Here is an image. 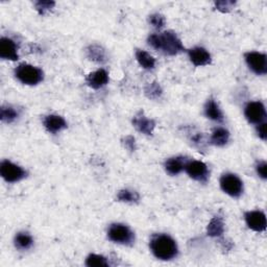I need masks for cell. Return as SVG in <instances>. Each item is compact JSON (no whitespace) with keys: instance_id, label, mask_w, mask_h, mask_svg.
Segmentation results:
<instances>
[{"instance_id":"cell-1","label":"cell","mask_w":267,"mask_h":267,"mask_svg":"<svg viewBox=\"0 0 267 267\" xmlns=\"http://www.w3.org/2000/svg\"><path fill=\"white\" fill-rule=\"evenodd\" d=\"M149 247L153 256L163 261L175 258L179 252L177 244L174 239L165 234L153 235L150 239Z\"/></svg>"},{"instance_id":"cell-2","label":"cell","mask_w":267,"mask_h":267,"mask_svg":"<svg viewBox=\"0 0 267 267\" xmlns=\"http://www.w3.org/2000/svg\"><path fill=\"white\" fill-rule=\"evenodd\" d=\"M147 41L152 48L161 50L168 55H176L185 49L181 40L173 32L150 35Z\"/></svg>"},{"instance_id":"cell-3","label":"cell","mask_w":267,"mask_h":267,"mask_svg":"<svg viewBox=\"0 0 267 267\" xmlns=\"http://www.w3.org/2000/svg\"><path fill=\"white\" fill-rule=\"evenodd\" d=\"M15 75L24 85L35 86L44 78V73L38 67L29 64H20L15 69Z\"/></svg>"},{"instance_id":"cell-4","label":"cell","mask_w":267,"mask_h":267,"mask_svg":"<svg viewBox=\"0 0 267 267\" xmlns=\"http://www.w3.org/2000/svg\"><path fill=\"white\" fill-rule=\"evenodd\" d=\"M108 238L112 242L123 245H132L135 241V235L132 230L121 223H113L108 230Z\"/></svg>"},{"instance_id":"cell-5","label":"cell","mask_w":267,"mask_h":267,"mask_svg":"<svg viewBox=\"0 0 267 267\" xmlns=\"http://www.w3.org/2000/svg\"><path fill=\"white\" fill-rule=\"evenodd\" d=\"M220 187L232 198H239L243 192L242 181L233 173H226L220 177Z\"/></svg>"},{"instance_id":"cell-6","label":"cell","mask_w":267,"mask_h":267,"mask_svg":"<svg viewBox=\"0 0 267 267\" xmlns=\"http://www.w3.org/2000/svg\"><path fill=\"white\" fill-rule=\"evenodd\" d=\"M0 174L8 183H16L26 176V172L20 166L5 160L0 164Z\"/></svg>"},{"instance_id":"cell-7","label":"cell","mask_w":267,"mask_h":267,"mask_svg":"<svg viewBox=\"0 0 267 267\" xmlns=\"http://www.w3.org/2000/svg\"><path fill=\"white\" fill-rule=\"evenodd\" d=\"M245 62L252 72L258 75L267 73V58L264 53L250 51L245 54Z\"/></svg>"},{"instance_id":"cell-8","label":"cell","mask_w":267,"mask_h":267,"mask_svg":"<svg viewBox=\"0 0 267 267\" xmlns=\"http://www.w3.org/2000/svg\"><path fill=\"white\" fill-rule=\"evenodd\" d=\"M185 170L191 179L201 183H206L210 176L207 165L202 161H187Z\"/></svg>"},{"instance_id":"cell-9","label":"cell","mask_w":267,"mask_h":267,"mask_svg":"<svg viewBox=\"0 0 267 267\" xmlns=\"http://www.w3.org/2000/svg\"><path fill=\"white\" fill-rule=\"evenodd\" d=\"M244 115L250 123L260 124L266 118L265 107L261 102L248 103L244 109Z\"/></svg>"},{"instance_id":"cell-10","label":"cell","mask_w":267,"mask_h":267,"mask_svg":"<svg viewBox=\"0 0 267 267\" xmlns=\"http://www.w3.org/2000/svg\"><path fill=\"white\" fill-rule=\"evenodd\" d=\"M247 227L255 232H264L266 230V216L261 211H250L244 215Z\"/></svg>"},{"instance_id":"cell-11","label":"cell","mask_w":267,"mask_h":267,"mask_svg":"<svg viewBox=\"0 0 267 267\" xmlns=\"http://www.w3.org/2000/svg\"><path fill=\"white\" fill-rule=\"evenodd\" d=\"M133 124L136 128V130L144 135L150 136L153 133L154 128H156V122L152 119L147 118L143 111H140L134 116L133 118Z\"/></svg>"},{"instance_id":"cell-12","label":"cell","mask_w":267,"mask_h":267,"mask_svg":"<svg viewBox=\"0 0 267 267\" xmlns=\"http://www.w3.org/2000/svg\"><path fill=\"white\" fill-rule=\"evenodd\" d=\"M0 58L10 61L18 60L19 55L17 52V46L12 39L2 38L0 40Z\"/></svg>"},{"instance_id":"cell-13","label":"cell","mask_w":267,"mask_h":267,"mask_svg":"<svg viewBox=\"0 0 267 267\" xmlns=\"http://www.w3.org/2000/svg\"><path fill=\"white\" fill-rule=\"evenodd\" d=\"M189 59L196 67L207 66L211 63V54L203 47H194L188 51Z\"/></svg>"},{"instance_id":"cell-14","label":"cell","mask_w":267,"mask_h":267,"mask_svg":"<svg viewBox=\"0 0 267 267\" xmlns=\"http://www.w3.org/2000/svg\"><path fill=\"white\" fill-rule=\"evenodd\" d=\"M86 81L90 88L98 90V89L105 87L109 82V73L106 71L105 69H100V70H97V71L90 73L87 76Z\"/></svg>"},{"instance_id":"cell-15","label":"cell","mask_w":267,"mask_h":267,"mask_svg":"<svg viewBox=\"0 0 267 267\" xmlns=\"http://www.w3.org/2000/svg\"><path fill=\"white\" fill-rule=\"evenodd\" d=\"M43 124L45 126V129L51 133V134H57L67 128V123L65 119L62 116L59 115H48L44 118Z\"/></svg>"},{"instance_id":"cell-16","label":"cell","mask_w":267,"mask_h":267,"mask_svg":"<svg viewBox=\"0 0 267 267\" xmlns=\"http://www.w3.org/2000/svg\"><path fill=\"white\" fill-rule=\"evenodd\" d=\"M187 163L186 158L184 157H173L168 159L165 162V170L170 175H177L185 169V165Z\"/></svg>"},{"instance_id":"cell-17","label":"cell","mask_w":267,"mask_h":267,"mask_svg":"<svg viewBox=\"0 0 267 267\" xmlns=\"http://www.w3.org/2000/svg\"><path fill=\"white\" fill-rule=\"evenodd\" d=\"M205 115L207 118L214 120L217 122H221L223 120V114L221 110L219 109V106L216 104V102L213 98H210L205 105Z\"/></svg>"},{"instance_id":"cell-18","label":"cell","mask_w":267,"mask_h":267,"mask_svg":"<svg viewBox=\"0 0 267 267\" xmlns=\"http://www.w3.org/2000/svg\"><path fill=\"white\" fill-rule=\"evenodd\" d=\"M224 233V222L220 216H214L208 224L207 234L210 237H220Z\"/></svg>"},{"instance_id":"cell-19","label":"cell","mask_w":267,"mask_h":267,"mask_svg":"<svg viewBox=\"0 0 267 267\" xmlns=\"http://www.w3.org/2000/svg\"><path fill=\"white\" fill-rule=\"evenodd\" d=\"M230 139V133L228 130L218 128L213 131L212 136H211V143L216 146H224Z\"/></svg>"},{"instance_id":"cell-20","label":"cell","mask_w":267,"mask_h":267,"mask_svg":"<svg viewBox=\"0 0 267 267\" xmlns=\"http://www.w3.org/2000/svg\"><path fill=\"white\" fill-rule=\"evenodd\" d=\"M136 59L140 64V66L146 70H151L154 68V66H156V60H154L148 52L144 50L138 49L136 51Z\"/></svg>"},{"instance_id":"cell-21","label":"cell","mask_w":267,"mask_h":267,"mask_svg":"<svg viewBox=\"0 0 267 267\" xmlns=\"http://www.w3.org/2000/svg\"><path fill=\"white\" fill-rule=\"evenodd\" d=\"M87 57L96 63H105L107 61L105 49L98 45H90L87 48Z\"/></svg>"},{"instance_id":"cell-22","label":"cell","mask_w":267,"mask_h":267,"mask_svg":"<svg viewBox=\"0 0 267 267\" xmlns=\"http://www.w3.org/2000/svg\"><path fill=\"white\" fill-rule=\"evenodd\" d=\"M14 242H15V246L18 249L25 250V249H30L33 246L34 239L29 233L20 232L15 236V240H14Z\"/></svg>"},{"instance_id":"cell-23","label":"cell","mask_w":267,"mask_h":267,"mask_svg":"<svg viewBox=\"0 0 267 267\" xmlns=\"http://www.w3.org/2000/svg\"><path fill=\"white\" fill-rule=\"evenodd\" d=\"M144 93L145 96L149 100H158L159 97H161L163 90L161 86L159 85V82L157 81H152L144 88Z\"/></svg>"},{"instance_id":"cell-24","label":"cell","mask_w":267,"mask_h":267,"mask_svg":"<svg viewBox=\"0 0 267 267\" xmlns=\"http://www.w3.org/2000/svg\"><path fill=\"white\" fill-rule=\"evenodd\" d=\"M139 199L140 196L136 191H132L129 189L120 190L117 194V200L122 203H138Z\"/></svg>"},{"instance_id":"cell-25","label":"cell","mask_w":267,"mask_h":267,"mask_svg":"<svg viewBox=\"0 0 267 267\" xmlns=\"http://www.w3.org/2000/svg\"><path fill=\"white\" fill-rule=\"evenodd\" d=\"M86 265L89 267H106L109 266V262L104 256L91 254L86 259Z\"/></svg>"},{"instance_id":"cell-26","label":"cell","mask_w":267,"mask_h":267,"mask_svg":"<svg viewBox=\"0 0 267 267\" xmlns=\"http://www.w3.org/2000/svg\"><path fill=\"white\" fill-rule=\"evenodd\" d=\"M17 117H18V113L14 108H12V107H3L2 108L0 118H2L3 122L12 123L17 119Z\"/></svg>"},{"instance_id":"cell-27","label":"cell","mask_w":267,"mask_h":267,"mask_svg":"<svg viewBox=\"0 0 267 267\" xmlns=\"http://www.w3.org/2000/svg\"><path fill=\"white\" fill-rule=\"evenodd\" d=\"M54 6H55V4L53 2H37V3H35L36 10L42 16L45 15V14H47L48 12H50L54 8Z\"/></svg>"},{"instance_id":"cell-28","label":"cell","mask_w":267,"mask_h":267,"mask_svg":"<svg viewBox=\"0 0 267 267\" xmlns=\"http://www.w3.org/2000/svg\"><path fill=\"white\" fill-rule=\"evenodd\" d=\"M148 21L154 29L157 30H161L165 25V18L164 16L161 15V14H152V15L149 16Z\"/></svg>"},{"instance_id":"cell-29","label":"cell","mask_w":267,"mask_h":267,"mask_svg":"<svg viewBox=\"0 0 267 267\" xmlns=\"http://www.w3.org/2000/svg\"><path fill=\"white\" fill-rule=\"evenodd\" d=\"M235 6L234 2H230V0H222V2L215 3V7L218 11L221 13H229Z\"/></svg>"},{"instance_id":"cell-30","label":"cell","mask_w":267,"mask_h":267,"mask_svg":"<svg viewBox=\"0 0 267 267\" xmlns=\"http://www.w3.org/2000/svg\"><path fill=\"white\" fill-rule=\"evenodd\" d=\"M123 144H124V147L130 150L131 152H134L136 150V140L133 136L129 135L126 136L124 139H123Z\"/></svg>"},{"instance_id":"cell-31","label":"cell","mask_w":267,"mask_h":267,"mask_svg":"<svg viewBox=\"0 0 267 267\" xmlns=\"http://www.w3.org/2000/svg\"><path fill=\"white\" fill-rule=\"evenodd\" d=\"M256 169H257V173L259 174L260 177H262L263 180H266L267 177V164L266 162H260L257 167H256Z\"/></svg>"},{"instance_id":"cell-32","label":"cell","mask_w":267,"mask_h":267,"mask_svg":"<svg viewBox=\"0 0 267 267\" xmlns=\"http://www.w3.org/2000/svg\"><path fill=\"white\" fill-rule=\"evenodd\" d=\"M257 133H258L259 138H261L262 140H264V141H265L266 138H267V134H266V123L265 122H262V123L258 124Z\"/></svg>"}]
</instances>
